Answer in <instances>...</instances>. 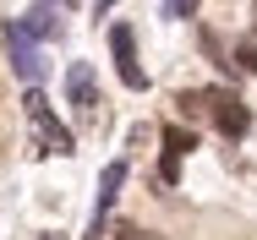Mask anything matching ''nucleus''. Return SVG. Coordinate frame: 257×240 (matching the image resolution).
I'll return each mask as SVG.
<instances>
[{
  "label": "nucleus",
  "instance_id": "obj_1",
  "mask_svg": "<svg viewBox=\"0 0 257 240\" xmlns=\"http://www.w3.org/2000/svg\"><path fill=\"white\" fill-rule=\"evenodd\" d=\"M186 115H208L224 137H246L252 131V109L241 104V98L230 93V88H203V93H181L175 98Z\"/></svg>",
  "mask_w": 257,
  "mask_h": 240
},
{
  "label": "nucleus",
  "instance_id": "obj_2",
  "mask_svg": "<svg viewBox=\"0 0 257 240\" xmlns=\"http://www.w3.org/2000/svg\"><path fill=\"white\" fill-rule=\"evenodd\" d=\"M22 109H28V131H33V147L39 153H77V142H71V131L55 120L50 98L39 93V88H28V98H22Z\"/></svg>",
  "mask_w": 257,
  "mask_h": 240
},
{
  "label": "nucleus",
  "instance_id": "obj_3",
  "mask_svg": "<svg viewBox=\"0 0 257 240\" xmlns=\"http://www.w3.org/2000/svg\"><path fill=\"white\" fill-rule=\"evenodd\" d=\"M66 98H71V109H77L82 126H99L104 120V98H99V82H93V66H88V60H71V71H66Z\"/></svg>",
  "mask_w": 257,
  "mask_h": 240
},
{
  "label": "nucleus",
  "instance_id": "obj_4",
  "mask_svg": "<svg viewBox=\"0 0 257 240\" xmlns=\"http://www.w3.org/2000/svg\"><path fill=\"white\" fill-rule=\"evenodd\" d=\"M6 55H11V71L22 82H39L44 77V55H39V39L22 28V22H6Z\"/></svg>",
  "mask_w": 257,
  "mask_h": 240
},
{
  "label": "nucleus",
  "instance_id": "obj_5",
  "mask_svg": "<svg viewBox=\"0 0 257 240\" xmlns=\"http://www.w3.org/2000/svg\"><path fill=\"white\" fill-rule=\"evenodd\" d=\"M109 49H115V71H120V82H126V88H148V71L137 66V44H132V28H126V22L109 28Z\"/></svg>",
  "mask_w": 257,
  "mask_h": 240
},
{
  "label": "nucleus",
  "instance_id": "obj_6",
  "mask_svg": "<svg viewBox=\"0 0 257 240\" xmlns=\"http://www.w3.org/2000/svg\"><path fill=\"white\" fill-rule=\"evenodd\" d=\"M192 147H197L192 131L164 126V158H159V180H164V186H175V175H181V153H192Z\"/></svg>",
  "mask_w": 257,
  "mask_h": 240
},
{
  "label": "nucleus",
  "instance_id": "obj_7",
  "mask_svg": "<svg viewBox=\"0 0 257 240\" xmlns=\"http://www.w3.org/2000/svg\"><path fill=\"white\" fill-rule=\"evenodd\" d=\"M120 180H126V164H109L99 175V207H93V229H88V240L104 235V213H109V202H115V191H120Z\"/></svg>",
  "mask_w": 257,
  "mask_h": 240
},
{
  "label": "nucleus",
  "instance_id": "obj_8",
  "mask_svg": "<svg viewBox=\"0 0 257 240\" xmlns=\"http://www.w3.org/2000/svg\"><path fill=\"white\" fill-rule=\"evenodd\" d=\"M22 28H28L33 39H60V17H55L50 6H33V11L22 17Z\"/></svg>",
  "mask_w": 257,
  "mask_h": 240
},
{
  "label": "nucleus",
  "instance_id": "obj_9",
  "mask_svg": "<svg viewBox=\"0 0 257 240\" xmlns=\"http://www.w3.org/2000/svg\"><path fill=\"white\" fill-rule=\"evenodd\" d=\"M235 60H241L246 71H257V33H252V39H241V44H235Z\"/></svg>",
  "mask_w": 257,
  "mask_h": 240
},
{
  "label": "nucleus",
  "instance_id": "obj_10",
  "mask_svg": "<svg viewBox=\"0 0 257 240\" xmlns=\"http://www.w3.org/2000/svg\"><path fill=\"white\" fill-rule=\"evenodd\" d=\"M109 240H154V235H143L137 224H120V229H115V235H109Z\"/></svg>",
  "mask_w": 257,
  "mask_h": 240
},
{
  "label": "nucleus",
  "instance_id": "obj_11",
  "mask_svg": "<svg viewBox=\"0 0 257 240\" xmlns=\"http://www.w3.org/2000/svg\"><path fill=\"white\" fill-rule=\"evenodd\" d=\"M164 17H192V0H164Z\"/></svg>",
  "mask_w": 257,
  "mask_h": 240
},
{
  "label": "nucleus",
  "instance_id": "obj_12",
  "mask_svg": "<svg viewBox=\"0 0 257 240\" xmlns=\"http://www.w3.org/2000/svg\"><path fill=\"white\" fill-rule=\"evenodd\" d=\"M109 6H115V0H99V11H109Z\"/></svg>",
  "mask_w": 257,
  "mask_h": 240
},
{
  "label": "nucleus",
  "instance_id": "obj_13",
  "mask_svg": "<svg viewBox=\"0 0 257 240\" xmlns=\"http://www.w3.org/2000/svg\"><path fill=\"white\" fill-rule=\"evenodd\" d=\"M66 6H71V0H66Z\"/></svg>",
  "mask_w": 257,
  "mask_h": 240
}]
</instances>
